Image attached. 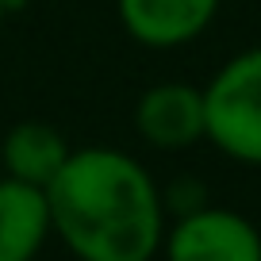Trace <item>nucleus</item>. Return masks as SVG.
<instances>
[{
    "mask_svg": "<svg viewBox=\"0 0 261 261\" xmlns=\"http://www.w3.org/2000/svg\"><path fill=\"white\" fill-rule=\"evenodd\" d=\"M46 200L54 234L77 261H154L165 242L162 188L123 150H69Z\"/></svg>",
    "mask_w": 261,
    "mask_h": 261,
    "instance_id": "obj_1",
    "label": "nucleus"
},
{
    "mask_svg": "<svg viewBox=\"0 0 261 261\" xmlns=\"http://www.w3.org/2000/svg\"><path fill=\"white\" fill-rule=\"evenodd\" d=\"M207 142L230 162L261 165V46H246L204 89Z\"/></svg>",
    "mask_w": 261,
    "mask_h": 261,
    "instance_id": "obj_2",
    "label": "nucleus"
},
{
    "mask_svg": "<svg viewBox=\"0 0 261 261\" xmlns=\"http://www.w3.org/2000/svg\"><path fill=\"white\" fill-rule=\"evenodd\" d=\"M165 261H261V230L230 207L204 204L165 230Z\"/></svg>",
    "mask_w": 261,
    "mask_h": 261,
    "instance_id": "obj_3",
    "label": "nucleus"
},
{
    "mask_svg": "<svg viewBox=\"0 0 261 261\" xmlns=\"http://www.w3.org/2000/svg\"><path fill=\"white\" fill-rule=\"evenodd\" d=\"M135 130L142 142L162 154H180L207 139V112H204V89H192L185 81H162L150 85L135 104Z\"/></svg>",
    "mask_w": 261,
    "mask_h": 261,
    "instance_id": "obj_4",
    "label": "nucleus"
},
{
    "mask_svg": "<svg viewBox=\"0 0 261 261\" xmlns=\"http://www.w3.org/2000/svg\"><path fill=\"white\" fill-rule=\"evenodd\" d=\"M223 0H115L119 27L150 50H173L200 39Z\"/></svg>",
    "mask_w": 261,
    "mask_h": 261,
    "instance_id": "obj_5",
    "label": "nucleus"
},
{
    "mask_svg": "<svg viewBox=\"0 0 261 261\" xmlns=\"http://www.w3.org/2000/svg\"><path fill=\"white\" fill-rule=\"evenodd\" d=\"M54 234L46 188L0 177V261H35Z\"/></svg>",
    "mask_w": 261,
    "mask_h": 261,
    "instance_id": "obj_6",
    "label": "nucleus"
},
{
    "mask_svg": "<svg viewBox=\"0 0 261 261\" xmlns=\"http://www.w3.org/2000/svg\"><path fill=\"white\" fill-rule=\"evenodd\" d=\"M69 158V142L58 135L50 123L39 119H23L0 139V162H4V173L16 180H27V185L46 188L50 180L58 177V169Z\"/></svg>",
    "mask_w": 261,
    "mask_h": 261,
    "instance_id": "obj_7",
    "label": "nucleus"
},
{
    "mask_svg": "<svg viewBox=\"0 0 261 261\" xmlns=\"http://www.w3.org/2000/svg\"><path fill=\"white\" fill-rule=\"evenodd\" d=\"M162 204H165V212H173V215L180 219V215L196 212V207L212 204V200H207V185H204V180L180 177V180H173V185L162 188Z\"/></svg>",
    "mask_w": 261,
    "mask_h": 261,
    "instance_id": "obj_8",
    "label": "nucleus"
},
{
    "mask_svg": "<svg viewBox=\"0 0 261 261\" xmlns=\"http://www.w3.org/2000/svg\"><path fill=\"white\" fill-rule=\"evenodd\" d=\"M23 4H27V0H4V8H8V16H12V12H19Z\"/></svg>",
    "mask_w": 261,
    "mask_h": 261,
    "instance_id": "obj_9",
    "label": "nucleus"
},
{
    "mask_svg": "<svg viewBox=\"0 0 261 261\" xmlns=\"http://www.w3.org/2000/svg\"><path fill=\"white\" fill-rule=\"evenodd\" d=\"M4 19H8V8H4V0H0V23H4Z\"/></svg>",
    "mask_w": 261,
    "mask_h": 261,
    "instance_id": "obj_10",
    "label": "nucleus"
}]
</instances>
